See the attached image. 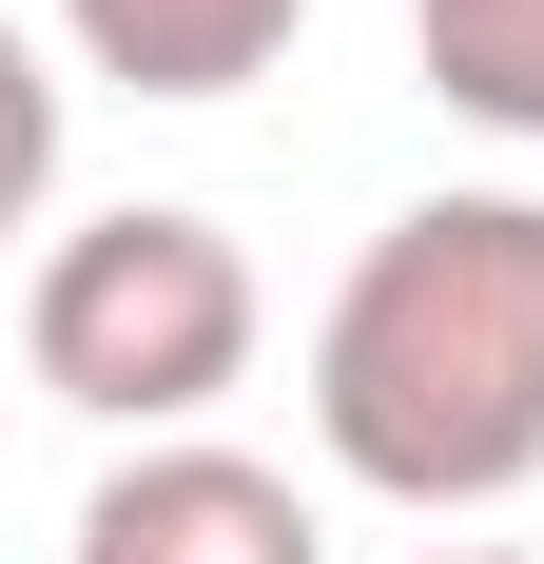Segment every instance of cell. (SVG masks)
Segmentation results:
<instances>
[{
  "label": "cell",
  "instance_id": "obj_1",
  "mask_svg": "<svg viewBox=\"0 0 544 564\" xmlns=\"http://www.w3.org/2000/svg\"><path fill=\"white\" fill-rule=\"evenodd\" d=\"M312 448L370 507H525L544 487V195H409L312 312Z\"/></svg>",
  "mask_w": 544,
  "mask_h": 564
},
{
  "label": "cell",
  "instance_id": "obj_2",
  "mask_svg": "<svg viewBox=\"0 0 544 564\" xmlns=\"http://www.w3.org/2000/svg\"><path fill=\"white\" fill-rule=\"evenodd\" d=\"M253 332H272V292H253V253H233L195 195H117V215L40 234V292H20V370H40L58 409L137 429V448H175V429L253 370Z\"/></svg>",
  "mask_w": 544,
  "mask_h": 564
},
{
  "label": "cell",
  "instance_id": "obj_3",
  "mask_svg": "<svg viewBox=\"0 0 544 564\" xmlns=\"http://www.w3.org/2000/svg\"><path fill=\"white\" fill-rule=\"evenodd\" d=\"M78 564H330V525L292 507V467H253V448H137V467H98V507H78Z\"/></svg>",
  "mask_w": 544,
  "mask_h": 564
},
{
  "label": "cell",
  "instance_id": "obj_4",
  "mask_svg": "<svg viewBox=\"0 0 544 564\" xmlns=\"http://www.w3.org/2000/svg\"><path fill=\"white\" fill-rule=\"evenodd\" d=\"M292 20L312 0H58V40L98 78H137V98H233V78L292 58Z\"/></svg>",
  "mask_w": 544,
  "mask_h": 564
},
{
  "label": "cell",
  "instance_id": "obj_5",
  "mask_svg": "<svg viewBox=\"0 0 544 564\" xmlns=\"http://www.w3.org/2000/svg\"><path fill=\"white\" fill-rule=\"evenodd\" d=\"M428 40V98L487 117V137H544V0H409Z\"/></svg>",
  "mask_w": 544,
  "mask_h": 564
},
{
  "label": "cell",
  "instance_id": "obj_6",
  "mask_svg": "<svg viewBox=\"0 0 544 564\" xmlns=\"http://www.w3.org/2000/svg\"><path fill=\"white\" fill-rule=\"evenodd\" d=\"M40 195H58V58L0 20V234H40Z\"/></svg>",
  "mask_w": 544,
  "mask_h": 564
},
{
  "label": "cell",
  "instance_id": "obj_7",
  "mask_svg": "<svg viewBox=\"0 0 544 564\" xmlns=\"http://www.w3.org/2000/svg\"><path fill=\"white\" fill-rule=\"evenodd\" d=\"M428 564H525V545H428Z\"/></svg>",
  "mask_w": 544,
  "mask_h": 564
}]
</instances>
